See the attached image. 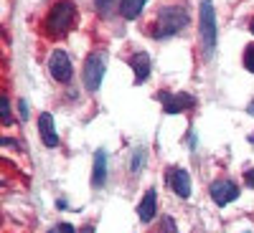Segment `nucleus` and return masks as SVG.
Returning a JSON list of instances; mask_svg holds the SVG:
<instances>
[{
    "instance_id": "1",
    "label": "nucleus",
    "mask_w": 254,
    "mask_h": 233,
    "mask_svg": "<svg viewBox=\"0 0 254 233\" xmlns=\"http://www.w3.org/2000/svg\"><path fill=\"white\" fill-rule=\"evenodd\" d=\"M74 20H76V5L71 0H59V3L51 5L49 15H46V36L49 38H61L66 36L74 28Z\"/></svg>"
},
{
    "instance_id": "2",
    "label": "nucleus",
    "mask_w": 254,
    "mask_h": 233,
    "mask_svg": "<svg viewBox=\"0 0 254 233\" xmlns=\"http://www.w3.org/2000/svg\"><path fill=\"white\" fill-rule=\"evenodd\" d=\"M188 26V10L183 5H168L158 13L155 23H153V36L155 38H171L178 31Z\"/></svg>"
},
{
    "instance_id": "3",
    "label": "nucleus",
    "mask_w": 254,
    "mask_h": 233,
    "mask_svg": "<svg viewBox=\"0 0 254 233\" xmlns=\"http://www.w3.org/2000/svg\"><path fill=\"white\" fill-rule=\"evenodd\" d=\"M198 36H201V48L203 56L211 58L216 48V13L211 0H201V15H198Z\"/></svg>"
},
{
    "instance_id": "4",
    "label": "nucleus",
    "mask_w": 254,
    "mask_h": 233,
    "mask_svg": "<svg viewBox=\"0 0 254 233\" xmlns=\"http://www.w3.org/2000/svg\"><path fill=\"white\" fill-rule=\"evenodd\" d=\"M104 71H107V56H104L102 51H94L87 63H84V87H87L89 92H97L102 87V79H104Z\"/></svg>"
},
{
    "instance_id": "5",
    "label": "nucleus",
    "mask_w": 254,
    "mask_h": 233,
    "mask_svg": "<svg viewBox=\"0 0 254 233\" xmlns=\"http://www.w3.org/2000/svg\"><path fill=\"white\" fill-rule=\"evenodd\" d=\"M49 71H51V76H54L56 81L66 84V81L71 79V71H74L69 53H66V51H54V53H51V61H49Z\"/></svg>"
},
{
    "instance_id": "6",
    "label": "nucleus",
    "mask_w": 254,
    "mask_h": 233,
    "mask_svg": "<svg viewBox=\"0 0 254 233\" xmlns=\"http://www.w3.org/2000/svg\"><path fill=\"white\" fill-rule=\"evenodd\" d=\"M211 198L216 200V205H229L239 198V187L231 180H216L211 183Z\"/></svg>"
},
{
    "instance_id": "7",
    "label": "nucleus",
    "mask_w": 254,
    "mask_h": 233,
    "mask_svg": "<svg viewBox=\"0 0 254 233\" xmlns=\"http://www.w3.org/2000/svg\"><path fill=\"white\" fill-rule=\"evenodd\" d=\"M160 101H163V109L165 114H178V112H186L196 104V99L190 94H158Z\"/></svg>"
},
{
    "instance_id": "8",
    "label": "nucleus",
    "mask_w": 254,
    "mask_h": 233,
    "mask_svg": "<svg viewBox=\"0 0 254 233\" xmlns=\"http://www.w3.org/2000/svg\"><path fill=\"white\" fill-rule=\"evenodd\" d=\"M168 183H171L173 193L178 198H188L190 195V175L183 170V167H173V170L168 173Z\"/></svg>"
},
{
    "instance_id": "9",
    "label": "nucleus",
    "mask_w": 254,
    "mask_h": 233,
    "mask_svg": "<svg viewBox=\"0 0 254 233\" xmlns=\"http://www.w3.org/2000/svg\"><path fill=\"white\" fill-rule=\"evenodd\" d=\"M38 135L44 140L46 147H56L59 144V135H56V127H54V117L49 112H44L38 117Z\"/></svg>"
},
{
    "instance_id": "10",
    "label": "nucleus",
    "mask_w": 254,
    "mask_h": 233,
    "mask_svg": "<svg viewBox=\"0 0 254 233\" xmlns=\"http://www.w3.org/2000/svg\"><path fill=\"white\" fill-rule=\"evenodd\" d=\"M155 210H158V195H155V190L150 187L145 193V198L140 200V205H137V216H140L142 223H147V221L155 218Z\"/></svg>"
},
{
    "instance_id": "11",
    "label": "nucleus",
    "mask_w": 254,
    "mask_h": 233,
    "mask_svg": "<svg viewBox=\"0 0 254 233\" xmlns=\"http://www.w3.org/2000/svg\"><path fill=\"white\" fill-rule=\"evenodd\" d=\"M130 63H132V69H135V81H137V84H142V81L150 79V56H147L145 51L132 53Z\"/></svg>"
},
{
    "instance_id": "12",
    "label": "nucleus",
    "mask_w": 254,
    "mask_h": 233,
    "mask_svg": "<svg viewBox=\"0 0 254 233\" xmlns=\"http://www.w3.org/2000/svg\"><path fill=\"white\" fill-rule=\"evenodd\" d=\"M104 180H107V152L97 150L94 152V170H92V185L102 187Z\"/></svg>"
},
{
    "instance_id": "13",
    "label": "nucleus",
    "mask_w": 254,
    "mask_h": 233,
    "mask_svg": "<svg viewBox=\"0 0 254 233\" xmlns=\"http://www.w3.org/2000/svg\"><path fill=\"white\" fill-rule=\"evenodd\" d=\"M145 3H147V0H120V13H122V18H127V20L137 18V15L142 13Z\"/></svg>"
},
{
    "instance_id": "14",
    "label": "nucleus",
    "mask_w": 254,
    "mask_h": 233,
    "mask_svg": "<svg viewBox=\"0 0 254 233\" xmlns=\"http://www.w3.org/2000/svg\"><path fill=\"white\" fill-rule=\"evenodd\" d=\"M158 233H178V228H176V221H173L171 216H163V221H160V228H158Z\"/></svg>"
},
{
    "instance_id": "15",
    "label": "nucleus",
    "mask_w": 254,
    "mask_h": 233,
    "mask_svg": "<svg viewBox=\"0 0 254 233\" xmlns=\"http://www.w3.org/2000/svg\"><path fill=\"white\" fill-rule=\"evenodd\" d=\"M244 66L254 74V46H247L244 48Z\"/></svg>"
},
{
    "instance_id": "16",
    "label": "nucleus",
    "mask_w": 254,
    "mask_h": 233,
    "mask_svg": "<svg viewBox=\"0 0 254 233\" xmlns=\"http://www.w3.org/2000/svg\"><path fill=\"white\" fill-rule=\"evenodd\" d=\"M145 165V150H135V160H132V173H137Z\"/></svg>"
},
{
    "instance_id": "17",
    "label": "nucleus",
    "mask_w": 254,
    "mask_h": 233,
    "mask_svg": "<svg viewBox=\"0 0 254 233\" xmlns=\"http://www.w3.org/2000/svg\"><path fill=\"white\" fill-rule=\"evenodd\" d=\"M115 3H117V0H97V10H102V13H110Z\"/></svg>"
},
{
    "instance_id": "18",
    "label": "nucleus",
    "mask_w": 254,
    "mask_h": 233,
    "mask_svg": "<svg viewBox=\"0 0 254 233\" xmlns=\"http://www.w3.org/2000/svg\"><path fill=\"white\" fill-rule=\"evenodd\" d=\"M3 122H5V124L10 122V104H8L5 96H3Z\"/></svg>"
},
{
    "instance_id": "19",
    "label": "nucleus",
    "mask_w": 254,
    "mask_h": 233,
    "mask_svg": "<svg viewBox=\"0 0 254 233\" xmlns=\"http://www.w3.org/2000/svg\"><path fill=\"white\" fill-rule=\"evenodd\" d=\"M59 231H61V233H76L71 223H61V226H59Z\"/></svg>"
},
{
    "instance_id": "20",
    "label": "nucleus",
    "mask_w": 254,
    "mask_h": 233,
    "mask_svg": "<svg viewBox=\"0 0 254 233\" xmlns=\"http://www.w3.org/2000/svg\"><path fill=\"white\" fill-rule=\"evenodd\" d=\"M244 178H247V185H249V187H254V167H252V170H249Z\"/></svg>"
},
{
    "instance_id": "21",
    "label": "nucleus",
    "mask_w": 254,
    "mask_h": 233,
    "mask_svg": "<svg viewBox=\"0 0 254 233\" xmlns=\"http://www.w3.org/2000/svg\"><path fill=\"white\" fill-rule=\"evenodd\" d=\"M18 109H20V114H23V119H26V114H28V104H26V101H20V104H18Z\"/></svg>"
},
{
    "instance_id": "22",
    "label": "nucleus",
    "mask_w": 254,
    "mask_h": 233,
    "mask_svg": "<svg viewBox=\"0 0 254 233\" xmlns=\"http://www.w3.org/2000/svg\"><path fill=\"white\" fill-rule=\"evenodd\" d=\"M81 233H94V228H92V226H87V228H84Z\"/></svg>"
},
{
    "instance_id": "23",
    "label": "nucleus",
    "mask_w": 254,
    "mask_h": 233,
    "mask_svg": "<svg viewBox=\"0 0 254 233\" xmlns=\"http://www.w3.org/2000/svg\"><path fill=\"white\" fill-rule=\"evenodd\" d=\"M49 233H61V231H59V228H51V231H49Z\"/></svg>"
},
{
    "instance_id": "24",
    "label": "nucleus",
    "mask_w": 254,
    "mask_h": 233,
    "mask_svg": "<svg viewBox=\"0 0 254 233\" xmlns=\"http://www.w3.org/2000/svg\"><path fill=\"white\" fill-rule=\"evenodd\" d=\"M252 33H254V20H252Z\"/></svg>"
}]
</instances>
